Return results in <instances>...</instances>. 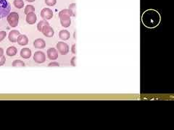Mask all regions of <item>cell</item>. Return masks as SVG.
Wrapping results in <instances>:
<instances>
[{
    "mask_svg": "<svg viewBox=\"0 0 174 130\" xmlns=\"http://www.w3.org/2000/svg\"><path fill=\"white\" fill-rule=\"evenodd\" d=\"M141 21L147 28H154L160 24V15L155 9H147L142 15Z\"/></svg>",
    "mask_w": 174,
    "mask_h": 130,
    "instance_id": "cell-1",
    "label": "cell"
},
{
    "mask_svg": "<svg viewBox=\"0 0 174 130\" xmlns=\"http://www.w3.org/2000/svg\"><path fill=\"white\" fill-rule=\"evenodd\" d=\"M11 6L8 0H0V19L8 16L10 13Z\"/></svg>",
    "mask_w": 174,
    "mask_h": 130,
    "instance_id": "cell-2",
    "label": "cell"
},
{
    "mask_svg": "<svg viewBox=\"0 0 174 130\" xmlns=\"http://www.w3.org/2000/svg\"><path fill=\"white\" fill-rule=\"evenodd\" d=\"M7 20L8 23L11 27H13V28L17 27L19 22V15L17 13L12 12L8 15Z\"/></svg>",
    "mask_w": 174,
    "mask_h": 130,
    "instance_id": "cell-3",
    "label": "cell"
},
{
    "mask_svg": "<svg viewBox=\"0 0 174 130\" xmlns=\"http://www.w3.org/2000/svg\"><path fill=\"white\" fill-rule=\"evenodd\" d=\"M57 48H58V51L62 55H66L68 54L69 52V46L67 43H64V42H58L57 43Z\"/></svg>",
    "mask_w": 174,
    "mask_h": 130,
    "instance_id": "cell-4",
    "label": "cell"
},
{
    "mask_svg": "<svg viewBox=\"0 0 174 130\" xmlns=\"http://www.w3.org/2000/svg\"><path fill=\"white\" fill-rule=\"evenodd\" d=\"M41 17L43 18V20H48L52 18L53 17V11L50 8H43L41 11Z\"/></svg>",
    "mask_w": 174,
    "mask_h": 130,
    "instance_id": "cell-5",
    "label": "cell"
},
{
    "mask_svg": "<svg viewBox=\"0 0 174 130\" xmlns=\"http://www.w3.org/2000/svg\"><path fill=\"white\" fill-rule=\"evenodd\" d=\"M33 60L38 64H42L46 61V55L42 51H36L33 55Z\"/></svg>",
    "mask_w": 174,
    "mask_h": 130,
    "instance_id": "cell-6",
    "label": "cell"
},
{
    "mask_svg": "<svg viewBox=\"0 0 174 130\" xmlns=\"http://www.w3.org/2000/svg\"><path fill=\"white\" fill-rule=\"evenodd\" d=\"M60 23L62 27L64 28H68L71 24V19H70V16L68 15H63L60 16Z\"/></svg>",
    "mask_w": 174,
    "mask_h": 130,
    "instance_id": "cell-7",
    "label": "cell"
},
{
    "mask_svg": "<svg viewBox=\"0 0 174 130\" xmlns=\"http://www.w3.org/2000/svg\"><path fill=\"white\" fill-rule=\"evenodd\" d=\"M41 32L46 37L51 38L54 36V31L53 30V28H52L50 25H45L42 28Z\"/></svg>",
    "mask_w": 174,
    "mask_h": 130,
    "instance_id": "cell-8",
    "label": "cell"
},
{
    "mask_svg": "<svg viewBox=\"0 0 174 130\" xmlns=\"http://www.w3.org/2000/svg\"><path fill=\"white\" fill-rule=\"evenodd\" d=\"M20 35V32L18 31L13 30V31L9 32V35H8V38H9V41H11L12 43H15V42H17V38Z\"/></svg>",
    "mask_w": 174,
    "mask_h": 130,
    "instance_id": "cell-9",
    "label": "cell"
},
{
    "mask_svg": "<svg viewBox=\"0 0 174 130\" xmlns=\"http://www.w3.org/2000/svg\"><path fill=\"white\" fill-rule=\"evenodd\" d=\"M47 56L50 60H55L58 58V52L55 48H51L47 50Z\"/></svg>",
    "mask_w": 174,
    "mask_h": 130,
    "instance_id": "cell-10",
    "label": "cell"
},
{
    "mask_svg": "<svg viewBox=\"0 0 174 130\" xmlns=\"http://www.w3.org/2000/svg\"><path fill=\"white\" fill-rule=\"evenodd\" d=\"M25 20H26L27 23L30 24V25H33V24H34L36 22V20H37V17H36V15H35V13H31L26 15V19H25Z\"/></svg>",
    "mask_w": 174,
    "mask_h": 130,
    "instance_id": "cell-11",
    "label": "cell"
},
{
    "mask_svg": "<svg viewBox=\"0 0 174 130\" xmlns=\"http://www.w3.org/2000/svg\"><path fill=\"white\" fill-rule=\"evenodd\" d=\"M33 46H34L35 48L42 49V48H45L46 43L43 39L38 38L36 40H35V41L33 42Z\"/></svg>",
    "mask_w": 174,
    "mask_h": 130,
    "instance_id": "cell-12",
    "label": "cell"
},
{
    "mask_svg": "<svg viewBox=\"0 0 174 130\" xmlns=\"http://www.w3.org/2000/svg\"><path fill=\"white\" fill-rule=\"evenodd\" d=\"M17 42L20 46H26L28 43V38L25 35H20L17 38Z\"/></svg>",
    "mask_w": 174,
    "mask_h": 130,
    "instance_id": "cell-13",
    "label": "cell"
},
{
    "mask_svg": "<svg viewBox=\"0 0 174 130\" xmlns=\"http://www.w3.org/2000/svg\"><path fill=\"white\" fill-rule=\"evenodd\" d=\"M59 37L62 40H68L70 37V32L68 31L67 30H62L59 32Z\"/></svg>",
    "mask_w": 174,
    "mask_h": 130,
    "instance_id": "cell-14",
    "label": "cell"
},
{
    "mask_svg": "<svg viewBox=\"0 0 174 130\" xmlns=\"http://www.w3.org/2000/svg\"><path fill=\"white\" fill-rule=\"evenodd\" d=\"M20 56L23 59H29L31 56V51L28 48H22L20 51Z\"/></svg>",
    "mask_w": 174,
    "mask_h": 130,
    "instance_id": "cell-15",
    "label": "cell"
},
{
    "mask_svg": "<svg viewBox=\"0 0 174 130\" xmlns=\"http://www.w3.org/2000/svg\"><path fill=\"white\" fill-rule=\"evenodd\" d=\"M17 53V49L15 46H10L7 49L6 54L9 56H15Z\"/></svg>",
    "mask_w": 174,
    "mask_h": 130,
    "instance_id": "cell-16",
    "label": "cell"
},
{
    "mask_svg": "<svg viewBox=\"0 0 174 130\" xmlns=\"http://www.w3.org/2000/svg\"><path fill=\"white\" fill-rule=\"evenodd\" d=\"M45 25H50V23H49L47 20H41V21L39 22V23H38V25H37L38 31H39V32H41L42 28H43V26H45Z\"/></svg>",
    "mask_w": 174,
    "mask_h": 130,
    "instance_id": "cell-17",
    "label": "cell"
},
{
    "mask_svg": "<svg viewBox=\"0 0 174 130\" xmlns=\"http://www.w3.org/2000/svg\"><path fill=\"white\" fill-rule=\"evenodd\" d=\"M14 6L17 9H22L24 7L23 0H14Z\"/></svg>",
    "mask_w": 174,
    "mask_h": 130,
    "instance_id": "cell-18",
    "label": "cell"
},
{
    "mask_svg": "<svg viewBox=\"0 0 174 130\" xmlns=\"http://www.w3.org/2000/svg\"><path fill=\"white\" fill-rule=\"evenodd\" d=\"M35 11V7L33 5H26V7H25V9H24V13L25 15H28L29 13H33Z\"/></svg>",
    "mask_w": 174,
    "mask_h": 130,
    "instance_id": "cell-19",
    "label": "cell"
},
{
    "mask_svg": "<svg viewBox=\"0 0 174 130\" xmlns=\"http://www.w3.org/2000/svg\"><path fill=\"white\" fill-rule=\"evenodd\" d=\"M13 66L15 67H25V64L23 61L21 60H15L13 62Z\"/></svg>",
    "mask_w": 174,
    "mask_h": 130,
    "instance_id": "cell-20",
    "label": "cell"
},
{
    "mask_svg": "<svg viewBox=\"0 0 174 130\" xmlns=\"http://www.w3.org/2000/svg\"><path fill=\"white\" fill-rule=\"evenodd\" d=\"M68 15L69 16H73V13H72L71 10L70 9H64L62 10H61L59 13V17L61 15Z\"/></svg>",
    "mask_w": 174,
    "mask_h": 130,
    "instance_id": "cell-21",
    "label": "cell"
},
{
    "mask_svg": "<svg viewBox=\"0 0 174 130\" xmlns=\"http://www.w3.org/2000/svg\"><path fill=\"white\" fill-rule=\"evenodd\" d=\"M69 9L71 10L72 13H73V17H76V3H72L69 5Z\"/></svg>",
    "mask_w": 174,
    "mask_h": 130,
    "instance_id": "cell-22",
    "label": "cell"
},
{
    "mask_svg": "<svg viewBox=\"0 0 174 130\" xmlns=\"http://www.w3.org/2000/svg\"><path fill=\"white\" fill-rule=\"evenodd\" d=\"M45 3L48 6L52 7L56 5L57 0H45Z\"/></svg>",
    "mask_w": 174,
    "mask_h": 130,
    "instance_id": "cell-23",
    "label": "cell"
},
{
    "mask_svg": "<svg viewBox=\"0 0 174 130\" xmlns=\"http://www.w3.org/2000/svg\"><path fill=\"white\" fill-rule=\"evenodd\" d=\"M6 32L5 31H0V42L2 41L6 37Z\"/></svg>",
    "mask_w": 174,
    "mask_h": 130,
    "instance_id": "cell-24",
    "label": "cell"
},
{
    "mask_svg": "<svg viewBox=\"0 0 174 130\" xmlns=\"http://www.w3.org/2000/svg\"><path fill=\"white\" fill-rule=\"evenodd\" d=\"M6 62V57L5 56H0V66H3Z\"/></svg>",
    "mask_w": 174,
    "mask_h": 130,
    "instance_id": "cell-25",
    "label": "cell"
},
{
    "mask_svg": "<svg viewBox=\"0 0 174 130\" xmlns=\"http://www.w3.org/2000/svg\"><path fill=\"white\" fill-rule=\"evenodd\" d=\"M60 64L58 62H51L49 64L48 67H59Z\"/></svg>",
    "mask_w": 174,
    "mask_h": 130,
    "instance_id": "cell-26",
    "label": "cell"
},
{
    "mask_svg": "<svg viewBox=\"0 0 174 130\" xmlns=\"http://www.w3.org/2000/svg\"><path fill=\"white\" fill-rule=\"evenodd\" d=\"M70 64H71L72 66H73V67H76V56H74V57L72 58L71 61H70Z\"/></svg>",
    "mask_w": 174,
    "mask_h": 130,
    "instance_id": "cell-27",
    "label": "cell"
},
{
    "mask_svg": "<svg viewBox=\"0 0 174 130\" xmlns=\"http://www.w3.org/2000/svg\"><path fill=\"white\" fill-rule=\"evenodd\" d=\"M76 44H73V45L72 46L71 51H72V53H73V54H76Z\"/></svg>",
    "mask_w": 174,
    "mask_h": 130,
    "instance_id": "cell-28",
    "label": "cell"
},
{
    "mask_svg": "<svg viewBox=\"0 0 174 130\" xmlns=\"http://www.w3.org/2000/svg\"><path fill=\"white\" fill-rule=\"evenodd\" d=\"M4 55V50L3 48H0V56H2Z\"/></svg>",
    "mask_w": 174,
    "mask_h": 130,
    "instance_id": "cell-29",
    "label": "cell"
},
{
    "mask_svg": "<svg viewBox=\"0 0 174 130\" xmlns=\"http://www.w3.org/2000/svg\"><path fill=\"white\" fill-rule=\"evenodd\" d=\"M27 2H33L35 1V0H26Z\"/></svg>",
    "mask_w": 174,
    "mask_h": 130,
    "instance_id": "cell-30",
    "label": "cell"
}]
</instances>
